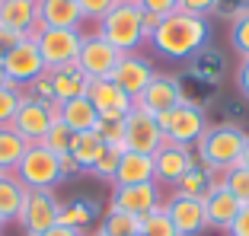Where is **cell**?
<instances>
[{
  "label": "cell",
  "instance_id": "5b68a950",
  "mask_svg": "<svg viewBox=\"0 0 249 236\" xmlns=\"http://www.w3.org/2000/svg\"><path fill=\"white\" fill-rule=\"evenodd\" d=\"M157 121L163 128V137L169 144H182V147H195L198 140H201V134L208 131L205 109L198 102H192V99L176 105V109L163 112V115H157Z\"/></svg>",
  "mask_w": 249,
  "mask_h": 236
},
{
  "label": "cell",
  "instance_id": "bcb514c9",
  "mask_svg": "<svg viewBox=\"0 0 249 236\" xmlns=\"http://www.w3.org/2000/svg\"><path fill=\"white\" fill-rule=\"evenodd\" d=\"M160 19H163V16H157V13H144V38H147V42H150V35L157 32Z\"/></svg>",
  "mask_w": 249,
  "mask_h": 236
},
{
  "label": "cell",
  "instance_id": "d6a6232c",
  "mask_svg": "<svg viewBox=\"0 0 249 236\" xmlns=\"http://www.w3.org/2000/svg\"><path fill=\"white\" fill-rule=\"evenodd\" d=\"M93 131L103 137L106 147H122V150H128V147H124V118H99Z\"/></svg>",
  "mask_w": 249,
  "mask_h": 236
},
{
  "label": "cell",
  "instance_id": "f35d334b",
  "mask_svg": "<svg viewBox=\"0 0 249 236\" xmlns=\"http://www.w3.org/2000/svg\"><path fill=\"white\" fill-rule=\"evenodd\" d=\"M179 13H192V16H208L220 10V0H176Z\"/></svg>",
  "mask_w": 249,
  "mask_h": 236
},
{
  "label": "cell",
  "instance_id": "484cf974",
  "mask_svg": "<svg viewBox=\"0 0 249 236\" xmlns=\"http://www.w3.org/2000/svg\"><path fill=\"white\" fill-rule=\"evenodd\" d=\"M173 188H176V195H185V198H201V201H205L208 195H211V169H208V166H192V169L185 172V176L179 179Z\"/></svg>",
  "mask_w": 249,
  "mask_h": 236
},
{
  "label": "cell",
  "instance_id": "6da1fadb",
  "mask_svg": "<svg viewBox=\"0 0 249 236\" xmlns=\"http://www.w3.org/2000/svg\"><path fill=\"white\" fill-rule=\"evenodd\" d=\"M208 38H211V26H208L205 16H192L176 10V13L160 19V26H157V32L150 35L147 45L169 61H189L205 51Z\"/></svg>",
  "mask_w": 249,
  "mask_h": 236
},
{
  "label": "cell",
  "instance_id": "603a6c76",
  "mask_svg": "<svg viewBox=\"0 0 249 236\" xmlns=\"http://www.w3.org/2000/svg\"><path fill=\"white\" fill-rule=\"evenodd\" d=\"M240 201L230 195V188H214L205 198V214H208V227L214 230H230V223L240 214Z\"/></svg>",
  "mask_w": 249,
  "mask_h": 236
},
{
  "label": "cell",
  "instance_id": "9c48e42d",
  "mask_svg": "<svg viewBox=\"0 0 249 236\" xmlns=\"http://www.w3.org/2000/svg\"><path fill=\"white\" fill-rule=\"evenodd\" d=\"M118 61H122V51H115L99 32L83 35L80 54H77V67L87 74V80H109Z\"/></svg>",
  "mask_w": 249,
  "mask_h": 236
},
{
  "label": "cell",
  "instance_id": "d590c367",
  "mask_svg": "<svg viewBox=\"0 0 249 236\" xmlns=\"http://www.w3.org/2000/svg\"><path fill=\"white\" fill-rule=\"evenodd\" d=\"M22 96H26V99H36V102L58 105V102H54V89H52V77H48V70H45L42 77H36L29 86H22Z\"/></svg>",
  "mask_w": 249,
  "mask_h": 236
},
{
  "label": "cell",
  "instance_id": "f6af8a7d",
  "mask_svg": "<svg viewBox=\"0 0 249 236\" xmlns=\"http://www.w3.org/2000/svg\"><path fill=\"white\" fill-rule=\"evenodd\" d=\"M42 236H83V230H73V227H64V223H54V227L45 230Z\"/></svg>",
  "mask_w": 249,
  "mask_h": 236
},
{
  "label": "cell",
  "instance_id": "9a60e30c",
  "mask_svg": "<svg viewBox=\"0 0 249 236\" xmlns=\"http://www.w3.org/2000/svg\"><path fill=\"white\" fill-rule=\"evenodd\" d=\"M163 207H166V214L179 236H198L201 230H208V214H205V201L201 198H185V195L173 192Z\"/></svg>",
  "mask_w": 249,
  "mask_h": 236
},
{
  "label": "cell",
  "instance_id": "277c9868",
  "mask_svg": "<svg viewBox=\"0 0 249 236\" xmlns=\"http://www.w3.org/2000/svg\"><path fill=\"white\" fill-rule=\"evenodd\" d=\"M13 176L29 192H52L58 182H64V176H61V156L52 153L45 144H29Z\"/></svg>",
  "mask_w": 249,
  "mask_h": 236
},
{
  "label": "cell",
  "instance_id": "7a4b0ae2",
  "mask_svg": "<svg viewBox=\"0 0 249 236\" xmlns=\"http://www.w3.org/2000/svg\"><path fill=\"white\" fill-rule=\"evenodd\" d=\"M243 147H246V131H243L240 125L224 121V125H214L201 134V140L195 144V156L208 169L230 172L233 166H240Z\"/></svg>",
  "mask_w": 249,
  "mask_h": 236
},
{
  "label": "cell",
  "instance_id": "74e56055",
  "mask_svg": "<svg viewBox=\"0 0 249 236\" xmlns=\"http://www.w3.org/2000/svg\"><path fill=\"white\" fill-rule=\"evenodd\" d=\"M80 3V13H83V22H103L112 10L122 3V0H77Z\"/></svg>",
  "mask_w": 249,
  "mask_h": 236
},
{
  "label": "cell",
  "instance_id": "f907efd6",
  "mask_svg": "<svg viewBox=\"0 0 249 236\" xmlns=\"http://www.w3.org/2000/svg\"><path fill=\"white\" fill-rule=\"evenodd\" d=\"M240 7H249V0H240Z\"/></svg>",
  "mask_w": 249,
  "mask_h": 236
},
{
  "label": "cell",
  "instance_id": "83f0119b",
  "mask_svg": "<svg viewBox=\"0 0 249 236\" xmlns=\"http://www.w3.org/2000/svg\"><path fill=\"white\" fill-rule=\"evenodd\" d=\"M99 233L103 236H138L141 233V217L109 207L106 217H103V223H99Z\"/></svg>",
  "mask_w": 249,
  "mask_h": 236
},
{
  "label": "cell",
  "instance_id": "ee69618b",
  "mask_svg": "<svg viewBox=\"0 0 249 236\" xmlns=\"http://www.w3.org/2000/svg\"><path fill=\"white\" fill-rule=\"evenodd\" d=\"M77 172H80L77 160H73L71 153H64V156H61V176H64V179H71V176H77Z\"/></svg>",
  "mask_w": 249,
  "mask_h": 236
},
{
  "label": "cell",
  "instance_id": "c3c4849f",
  "mask_svg": "<svg viewBox=\"0 0 249 236\" xmlns=\"http://www.w3.org/2000/svg\"><path fill=\"white\" fill-rule=\"evenodd\" d=\"M7 83V74H3V61H0V86Z\"/></svg>",
  "mask_w": 249,
  "mask_h": 236
},
{
  "label": "cell",
  "instance_id": "816d5d0a",
  "mask_svg": "<svg viewBox=\"0 0 249 236\" xmlns=\"http://www.w3.org/2000/svg\"><path fill=\"white\" fill-rule=\"evenodd\" d=\"M93 236H103V233H99V230H96V233H93Z\"/></svg>",
  "mask_w": 249,
  "mask_h": 236
},
{
  "label": "cell",
  "instance_id": "44dd1931",
  "mask_svg": "<svg viewBox=\"0 0 249 236\" xmlns=\"http://www.w3.org/2000/svg\"><path fill=\"white\" fill-rule=\"evenodd\" d=\"M58 121H64L73 134H83L96 128L99 112L87 96H77V99H67V102H58Z\"/></svg>",
  "mask_w": 249,
  "mask_h": 236
},
{
  "label": "cell",
  "instance_id": "30bf717a",
  "mask_svg": "<svg viewBox=\"0 0 249 236\" xmlns=\"http://www.w3.org/2000/svg\"><path fill=\"white\" fill-rule=\"evenodd\" d=\"M163 144H166V137H163V128H160V121H157V115H150V112L134 105V109L128 112V118H124V147L134 150V153H150L154 156Z\"/></svg>",
  "mask_w": 249,
  "mask_h": 236
},
{
  "label": "cell",
  "instance_id": "db71d44e",
  "mask_svg": "<svg viewBox=\"0 0 249 236\" xmlns=\"http://www.w3.org/2000/svg\"><path fill=\"white\" fill-rule=\"evenodd\" d=\"M138 236H141V233H138Z\"/></svg>",
  "mask_w": 249,
  "mask_h": 236
},
{
  "label": "cell",
  "instance_id": "8992f818",
  "mask_svg": "<svg viewBox=\"0 0 249 236\" xmlns=\"http://www.w3.org/2000/svg\"><path fill=\"white\" fill-rule=\"evenodd\" d=\"M32 38H36L38 51H42L45 70L77 64V54H80V45H83L80 29H38Z\"/></svg>",
  "mask_w": 249,
  "mask_h": 236
},
{
  "label": "cell",
  "instance_id": "7bdbcfd3",
  "mask_svg": "<svg viewBox=\"0 0 249 236\" xmlns=\"http://www.w3.org/2000/svg\"><path fill=\"white\" fill-rule=\"evenodd\" d=\"M22 38H29V35H19V32H13V29H3V26H0V51L7 54L10 48H13V45H19Z\"/></svg>",
  "mask_w": 249,
  "mask_h": 236
},
{
  "label": "cell",
  "instance_id": "681fc988",
  "mask_svg": "<svg viewBox=\"0 0 249 236\" xmlns=\"http://www.w3.org/2000/svg\"><path fill=\"white\" fill-rule=\"evenodd\" d=\"M7 176H10V172H3V169H0V179H7Z\"/></svg>",
  "mask_w": 249,
  "mask_h": 236
},
{
  "label": "cell",
  "instance_id": "7402d4cb",
  "mask_svg": "<svg viewBox=\"0 0 249 236\" xmlns=\"http://www.w3.org/2000/svg\"><path fill=\"white\" fill-rule=\"evenodd\" d=\"M141 182H157V176H154V156H150V153L124 150L122 163H118V172H115V182H112V185H141Z\"/></svg>",
  "mask_w": 249,
  "mask_h": 236
},
{
  "label": "cell",
  "instance_id": "d6986e66",
  "mask_svg": "<svg viewBox=\"0 0 249 236\" xmlns=\"http://www.w3.org/2000/svg\"><path fill=\"white\" fill-rule=\"evenodd\" d=\"M0 26L19 35L38 32V0H0Z\"/></svg>",
  "mask_w": 249,
  "mask_h": 236
},
{
  "label": "cell",
  "instance_id": "f546056e",
  "mask_svg": "<svg viewBox=\"0 0 249 236\" xmlns=\"http://www.w3.org/2000/svg\"><path fill=\"white\" fill-rule=\"evenodd\" d=\"M230 45L240 58H249V7H240L233 13V26H230Z\"/></svg>",
  "mask_w": 249,
  "mask_h": 236
},
{
  "label": "cell",
  "instance_id": "5bb4252c",
  "mask_svg": "<svg viewBox=\"0 0 249 236\" xmlns=\"http://www.w3.org/2000/svg\"><path fill=\"white\" fill-rule=\"evenodd\" d=\"M154 67H150V61L144 58V54H122V61L115 64V70H112L109 80L115 83L118 89H122L124 96L138 99L141 93H144L147 86H150V80H154Z\"/></svg>",
  "mask_w": 249,
  "mask_h": 236
},
{
  "label": "cell",
  "instance_id": "ffe728a7",
  "mask_svg": "<svg viewBox=\"0 0 249 236\" xmlns=\"http://www.w3.org/2000/svg\"><path fill=\"white\" fill-rule=\"evenodd\" d=\"M52 77V89H54V102H67V99H77V96H87L89 80L77 64H64V67H54L48 70Z\"/></svg>",
  "mask_w": 249,
  "mask_h": 236
},
{
  "label": "cell",
  "instance_id": "4316f807",
  "mask_svg": "<svg viewBox=\"0 0 249 236\" xmlns=\"http://www.w3.org/2000/svg\"><path fill=\"white\" fill-rule=\"evenodd\" d=\"M26 147H29V144H26L13 128H0V169L13 176L19 160H22V153H26Z\"/></svg>",
  "mask_w": 249,
  "mask_h": 236
},
{
  "label": "cell",
  "instance_id": "3957f363",
  "mask_svg": "<svg viewBox=\"0 0 249 236\" xmlns=\"http://www.w3.org/2000/svg\"><path fill=\"white\" fill-rule=\"evenodd\" d=\"M99 35L122 54H134L141 51V45H147L144 38V10L138 0H122L103 22H99Z\"/></svg>",
  "mask_w": 249,
  "mask_h": 236
},
{
  "label": "cell",
  "instance_id": "1f68e13d",
  "mask_svg": "<svg viewBox=\"0 0 249 236\" xmlns=\"http://www.w3.org/2000/svg\"><path fill=\"white\" fill-rule=\"evenodd\" d=\"M19 105H22V89L13 86V83H3V86H0V128L13 125Z\"/></svg>",
  "mask_w": 249,
  "mask_h": 236
},
{
  "label": "cell",
  "instance_id": "7c38bea8",
  "mask_svg": "<svg viewBox=\"0 0 249 236\" xmlns=\"http://www.w3.org/2000/svg\"><path fill=\"white\" fill-rule=\"evenodd\" d=\"M163 204L160 195V182H141V185H112V201L109 207L124 211L134 217H147L150 211Z\"/></svg>",
  "mask_w": 249,
  "mask_h": 236
},
{
  "label": "cell",
  "instance_id": "8d00e7d4",
  "mask_svg": "<svg viewBox=\"0 0 249 236\" xmlns=\"http://www.w3.org/2000/svg\"><path fill=\"white\" fill-rule=\"evenodd\" d=\"M227 188L240 204H249V169L246 166H233L227 172Z\"/></svg>",
  "mask_w": 249,
  "mask_h": 236
},
{
  "label": "cell",
  "instance_id": "e0dca14e",
  "mask_svg": "<svg viewBox=\"0 0 249 236\" xmlns=\"http://www.w3.org/2000/svg\"><path fill=\"white\" fill-rule=\"evenodd\" d=\"M87 99L96 105L99 118H128V112L134 109V99L124 96L112 80H89Z\"/></svg>",
  "mask_w": 249,
  "mask_h": 236
},
{
  "label": "cell",
  "instance_id": "b9f144b4",
  "mask_svg": "<svg viewBox=\"0 0 249 236\" xmlns=\"http://www.w3.org/2000/svg\"><path fill=\"white\" fill-rule=\"evenodd\" d=\"M236 89H240L243 99H249V58H243L240 67H236Z\"/></svg>",
  "mask_w": 249,
  "mask_h": 236
},
{
  "label": "cell",
  "instance_id": "7dc6e473",
  "mask_svg": "<svg viewBox=\"0 0 249 236\" xmlns=\"http://www.w3.org/2000/svg\"><path fill=\"white\" fill-rule=\"evenodd\" d=\"M240 166L249 169V134H246V147H243V156H240Z\"/></svg>",
  "mask_w": 249,
  "mask_h": 236
},
{
  "label": "cell",
  "instance_id": "836d02e7",
  "mask_svg": "<svg viewBox=\"0 0 249 236\" xmlns=\"http://www.w3.org/2000/svg\"><path fill=\"white\" fill-rule=\"evenodd\" d=\"M71 140H73V131L64 125V121H58V118H54V125L48 128V134L42 137V144L52 150V153L64 156V153H71Z\"/></svg>",
  "mask_w": 249,
  "mask_h": 236
},
{
  "label": "cell",
  "instance_id": "e575fe53",
  "mask_svg": "<svg viewBox=\"0 0 249 236\" xmlns=\"http://www.w3.org/2000/svg\"><path fill=\"white\" fill-rule=\"evenodd\" d=\"M122 153H124L122 147H106V153L99 156V163H96V166H93L89 172H93L96 179L115 182V172H118V163H122Z\"/></svg>",
  "mask_w": 249,
  "mask_h": 236
},
{
  "label": "cell",
  "instance_id": "8fae6325",
  "mask_svg": "<svg viewBox=\"0 0 249 236\" xmlns=\"http://www.w3.org/2000/svg\"><path fill=\"white\" fill-rule=\"evenodd\" d=\"M58 118V105H48V102H36V99H26L22 96V105L13 118V131L19 134L26 144H42V137L48 134V128L54 125Z\"/></svg>",
  "mask_w": 249,
  "mask_h": 236
},
{
  "label": "cell",
  "instance_id": "cb8c5ba5",
  "mask_svg": "<svg viewBox=\"0 0 249 236\" xmlns=\"http://www.w3.org/2000/svg\"><path fill=\"white\" fill-rule=\"evenodd\" d=\"M106 153V144H103V137L96 131H83V134H73V140H71V156L77 160V166H80V172L83 169H93L96 163H99V156Z\"/></svg>",
  "mask_w": 249,
  "mask_h": 236
},
{
  "label": "cell",
  "instance_id": "f5cc1de1",
  "mask_svg": "<svg viewBox=\"0 0 249 236\" xmlns=\"http://www.w3.org/2000/svg\"><path fill=\"white\" fill-rule=\"evenodd\" d=\"M0 230H3V220H0Z\"/></svg>",
  "mask_w": 249,
  "mask_h": 236
},
{
  "label": "cell",
  "instance_id": "4dcf8cb0",
  "mask_svg": "<svg viewBox=\"0 0 249 236\" xmlns=\"http://www.w3.org/2000/svg\"><path fill=\"white\" fill-rule=\"evenodd\" d=\"M141 236H179L163 204L157 211H150L147 217H141Z\"/></svg>",
  "mask_w": 249,
  "mask_h": 236
},
{
  "label": "cell",
  "instance_id": "4fadbf2b",
  "mask_svg": "<svg viewBox=\"0 0 249 236\" xmlns=\"http://www.w3.org/2000/svg\"><path fill=\"white\" fill-rule=\"evenodd\" d=\"M182 102H189L182 83H179L176 77H163V74H157L154 80H150V86L134 99V105L150 112V115H163V112L176 109V105H182Z\"/></svg>",
  "mask_w": 249,
  "mask_h": 236
},
{
  "label": "cell",
  "instance_id": "60d3db41",
  "mask_svg": "<svg viewBox=\"0 0 249 236\" xmlns=\"http://www.w3.org/2000/svg\"><path fill=\"white\" fill-rule=\"evenodd\" d=\"M227 236H249V204L240 207V214H236V220L230 223Z\"/></svg>",
  "mask_w": 249,
  "mask_h": 236
},
{
  "label": "cell",
  "instance_id": "2e32d148",
  "mask_svg": "<svg viewBox=\"0 0 249 236\" xmlns=\"http://www.w3.org/2000/svg\"><path fill=\"white\" fill-rule=\"evenodd\" d=\"M192 166H198L195 150L182 147V144H169L166 140L154 153V176H157V182H163V185H176Z\"/></svg>",
  "mask_w": 249,
  "mask_h": 236
},
{
  "label": "cell",
  "instance_id": "ab89813d",
  "mask_svg": "<svg viewBox=\"0 0 249 236\" xmlns=\"http://www.w3.org/2000/svg\"><path fill=\"white\" fill-rule=\"evenodd\" d=\"M144 13H157V16H169L176 13V0H138Z\"/></svg>",
  "mask_w": 249,
  "mask_h": 236
},
{
  "label": "cell",
  "instance_id": "f1b7e54d",
  "mask_svg": "<svg viewBox=\"0 0 249 236\" xmlns=\"http://www.w3.org/2000/svg\"><path fill=\"white\" fill-rule=\"evenodd\" d=\"M93 220H96V207L89 204V201L77 198V201H67V204H61V220H58V223H64V227L87 230Z\"/></svg>",
  "mask_w": 249,
  "mask_h": 236
},
{
  "label": "cell",
  "instance_id": "d4e9b609",
  "mask_svg": "<svg viewBox=\"0 0 249 236\" xmlns=\"http://www.w3.org/2000/svg\"><path fill=\"white\" fill-rule=\"evenodd\" d=\"M26 192H29V188H22V182L16 176L0 179V220H3V223L19 220V211H22V201H26Z\"/></svg>",
  "mask_w": 249,
  "mask_h": 236
},
{
  "label": "cell",
  "instance_id": "ba28073f",
  "mask_svg": "<svg viewBox=\"0 0 249 236\" xmlns=\"http://www.w3.org/2000/svg\"><path fill=\"white\" fill-rule=\"evenodd\" d=\"M61 220V201L54 198V192H26L19 211V227L26 236H42L45 230H52Z\"/></svg>",
  "mask_w": 249,
  "mask_h": 236
},
{
  "label": "cell",
  "instance_id": "52a82bcc",
  "mask_svg": "<svg viewBox=\"0 0 249 236\" xmlns=\"http://www.w3.org/2000/svg\"><path fill=\"white\" fill-rule=\"evenodd\" d=\"M3 74H7V83L13 86H29L36 77L45 74V61H42V51H38L36 38H22L19 45H13L7 54H3Z\"/></svg>",
  "mask_w": 249,
  "mask_h": 236
},
{
  "label": "cell",
  "instance_id": "ac0fdd59",
  "mask_svg": "<svg viewBox=\"0 0 249 236\" xmlns=\"http://www.w3.org/2000/svg\"><path fill=\"white\" fill-rule=\"evenodd\" d=\"M83 13L77 0H38V29H80Z\"/></svg>",
  "mask_w": 249,
  "mask_h": 236
}]
</instances>
